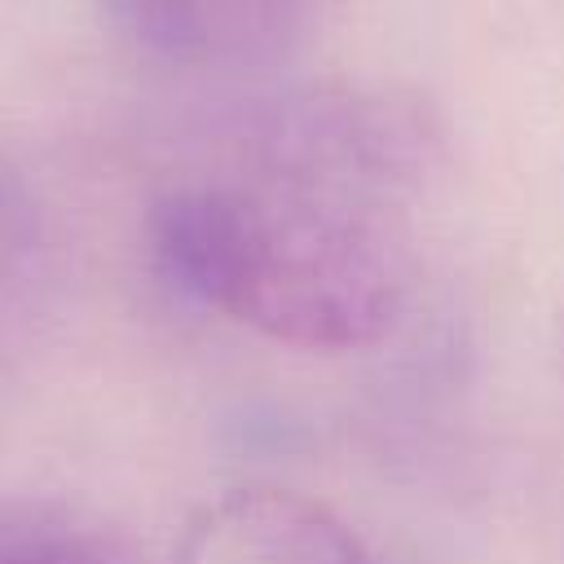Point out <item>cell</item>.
Returning <instances> with one entry per match:
<instances>
[{"mask_svg": "<svg viewBox=\"0 0 564 564\" xmlns=\"http://www.w3.org/2000/svg\"><path fill=\"white\" fill-rule=\"evenodd\" d=\"M101 9L128 40L185 66L273 62L304 26V0H101Z\"/></svg>", "mask_w": 564, "mask_h": 564, "instance_id": "obj_3", "label": "cell"}, {"mask_svg": "<svg viewBox=\"0 0 564 564\" xmlns=\"http://www.w3.org/2000/svg\"><path fill=\"white\" fill-rule=\"evenodd\" d=\"M176 564H379L361 538L322 502L242 485L207 502L176 546Z\"/></svg>", "mask_w": 564, "mask_h": 564, "instance_id": "obj_2", "label": "cell"}, {"mask_svg": "<svg viewBox=\"0 0 564 564\" xmlns=\"http://www.w3.org/2000/svg\"><path fill=\"white\" fill-rule=\"evenodd\" d=\"M145 238L167 286L291 348H370L405 308V251L383 216L278 181L172 189Z\"/></svg>", "mask_w": 564, "mask_h": 564, "instance_id": "obj_1", "label": "cell"}, {"mask_svg": "<svg viewBox=\"0 0 564 564\" xmlns=\"http://www.w3.org/2000/svg\"><path fill=\"white\" fill-rule=\"evenodd\" d=\"M0 564H123V555L70 507L0 498Z\"/></svg>", "mask_w": 564, "mask_h": 564, "instance_id": "obj_4", "label": "cell"}]
</instances>
